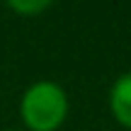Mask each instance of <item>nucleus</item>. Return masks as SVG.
<instances>
[{"mask_svg": "<svg viewBox=\"0 0 131 131\" xmlns=\"http://www.w3.org/2000/svg\"><path fill=\"white\" fill-rule=\"evenodd\" d=\"M7 7L17 15H24V17H34V15L46 12L53 5V0H5Z\"/></svg>", "mask_w": 131, "mask_h": 131, "instance_id": "7ed1b4c3", "label": "nucleus"}, {"mask_svg": "<svg viewBox=\"0 0 131 131\" xmlns=\"http://www.w3.org/2000/svg\"><path fill=\"white\" fill-rule=\"evenodd\" d=\"M109 112L119 126L131 131V70L122 73L109 88Z\"/></svg>", "mask_w": 131, "mask_h": 131, "instance_id": "f03ea898", "label": "nucleus"}, {"mask_svg": "<svg viewBox=\"0 0 131 131\" xmlns=\"http://www.w3.org/2000/svg\"><path fill=\"white\" fill-rule=\"evenodd\" d=\"M5 131H22V129H5Z\"/></svg>", "mask_w": 131, "mask_h": 131, "instance_id": "20e7f679", "label": "nucleus"}, {"mask_svg": "<svg viewBox=\"0 0 131 131\" xmlns=\"http://www.w3.org/2000/svg\"><path fill=\"white\" fill-rule=\"evenodd\" d=\"M19 117L27 131H58L68 117V95L53 80H37L19 100Z\"/></svg>", "mask_w": 131, "mask_h": 131, "instance_id": "f257e3e1", "label": "nucleus"}]
</instances>
